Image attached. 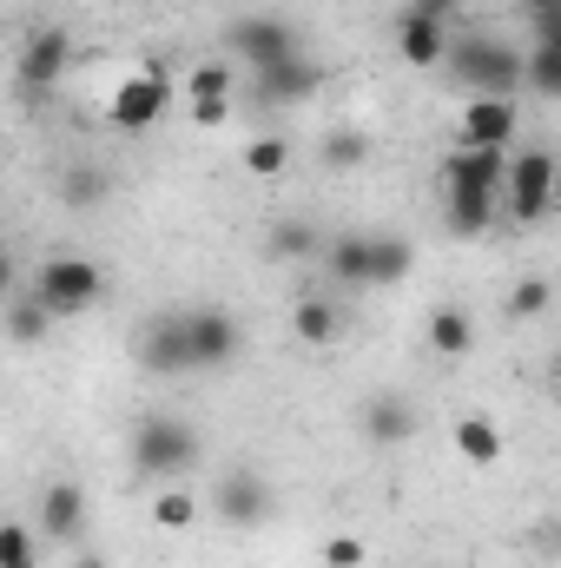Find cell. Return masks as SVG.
I'll use <instances>...</instances> for the list:
<instances>
[{"instance_id": "6da1fadb", "label": "cell", "mask_w": 561, "mask_h": 568, "mask_svg": "<svg viewBox=\"0 0 561 568\" xmlns=\"http://www.w3.org/2000/svg\"><path fill=\"white\" fill-rule=\"evenodd\" d=\"M33 297H40L53 317L93 311V304L106 297V272H100L93 258H80V252H53V258L40 265V278H33Z\"/></svg>"}, {"instance_id": "7a4b0ae2", "label": "cell", "mask_w": 561, "mask_h": 568, "mask_svg": "<svg viewBox=\"0 0 561 568\" xmlns=\"http://www.w3.org/2000/svg\"><path fill=\"white\" fill-rule=\"evenodd\" d=\"M456 73L476 87V93H522V73H529V53H516L509 40H496V33H476V40H462L456 53Z\"/></svg>"}, {"instance_id": "3957f363", "label": "cell", "mask_w": 561, "mask_h": 568, "mask_svg": "<svg viewBox=\"0 0 561 568\" xmlns=\"http://www.w3.org/2000/svg\"><path fill=\"white\" fill-rule=\"evenodd\" d=\"M555 192H561V165H555V152H549V145H529V152H516V159H509V185H502L509 219H522V225L549 219Z\"/></svg>"}, {"instance_id": "277c9868", "label": "cell", "mask_w": 561, "mask_h": 568, "mask_svg": "<svg viewBox=\"0 0 561 568\" xmlns=\"http://www.w3.org/2000/svg\"><path fill=\"white\" fill-rule=\"evenodd\" d=\"M165 106H172V80H165L159 67H133V73H120V87L106 93V126L145 133V126L165 120Z\"/></svg>"}, {"instance_id": "5b68a950", "label": "cell", "mask_w": 561, "mask_h": 568, "mask_svg": "<svg viewBox=\"0 0 561 568\" xmlns=\"http://www.w3.org/2000/svg\"><path fill=\"white\" fill-rule=\"evenodd\" d=\"M397 53H404V67H442L449 60V0H417L404 20H397Z\"/></svg>"}, {"instance_id": "8992f818", "label": "cell", "mask_w": 561, "mask_h": 568, "mask_svg": "<svg viewBox=\"0 0 561 568\" xmlns=\"http://www.w3.org/2000/svg\"><path fill=\"white\" fill-rule=\"evenodd\" d=\"M198 456V436L178 424V417H145L140 429H133V463H140L145 476H178L185 463Z\"/></svg>"}, {"instance_id": "52a82bcc", "label": "cell", "mask_w": 561, "mask_h": 568, "mask_svg": "<svg viewBox=\"0 0 561 568\" xmlns=\"http://www.w3.org/2000/svg\"><path fill=\"white\" fill-rule=\"evenodd\" d=\"M212 516L232 523V529H258V523L272 516V483H265L258 469H225V476L212 483Z\"/></svg>"}, {"instance_id": "ba28073f", "label": "cell", "mask_w": 561, "mask_h": 568, "mask_svg": "<svg viewBox=\"0 0 561 568\" xmlns=\"http://www.w3.org/2000/svg\"><path fill=\"white\" fill-rule=\"evenodd\" d=\"M232 47H238V60H245L252 73H272V67H284V60H297V33L284 27L278 13L238 20V27H232Z\"/></svg>"}, {"instance_id": "9c48e42d", "label": "cell", "mask_w": 561, "mask_h": 568, "mask_svg": "<svg viewBox=\"0 0 561 568\" xmlns=\"http://www.w3.org/2000/svg\"><path fill=\"white\" fill-rule=\"evenodd\" d=\"M516 140V100L509 93H476L462 106V126H456V145H482V152H509Z\"/></svg>"}, {"instance_id": "30bf717a", "label": "cell", "mask_w": 561, "mask_h": 568, "mask_svg": "<svg viewBox=\"0 0 561 568\" xmlns=\"http://www.w3.org/2000/svg\"><path fill=\"white\" fill-rule=\"evenodd\" d=\"M185 344H192V364L198 371H218L238 357V317L205 304V311H185Z\"/></svg>"}, {"instance_id": "8fae6325", "label": "cell", "mask_w": 561, "mask_h": 568, "mask_svg": "<svg viewBox=\"0 0 561 568\" xmlns=\"http://www.w3.org/2000/svg\"><path fill=\"white\" fill-rule=\"evenodd\" d=\"M73 67V40H67V27H40L27 47H20V87H53L60 73Z\"/></svg>"}, {"instance_id": "7c38bea8", "label": "cell", "mask_w": 561, "mask_h": 568, "mask_svg": "<svg viewBox=\"0 0 561 568\" xmlns=\"http://www.w3.org/2000/svg\"><path fill=\"white\" fill-rule=\"evenodd\" d=\"M140 364H145V371H159V377L198 371V364H192V344H185V317H159V324H145Z\"/></svg>"}, {"instance_id": "4fadbf2b", "label": "cell", "mask_w": 561, "mask_h": 568, "mask_svg": "<svg viewBox=\"0 0 561 568\" xmlns=\"http://www.w3.org/2000/svg\"><path fill=\"white\" fill-rule=\"evenodd\" d=\"M442 185H489V192H502V185H509V152L456 145V152L442 159Z\"/></svg>"}, {"instance_id": "5bb4252c", "label": "cell", "mask_w": 561, "mask_h": 568, "mask_svg": "<svg viewBox=\"0 0 561 568\" xmlns=\"http://www.w3.org/2000/svg\"><path fill=\"white\" fill-rule=\"evenodd\" d=\"M422 344H429L436 357H469V351H476V317H469L462 304H436V311L422 317Z\"/></svg>"}, {"instance_id": "9a60e30c", "label": "cell", "mask_w": 561, "mask_h": 568, "mask_svg": "<svg viewBox=\"0 0 561 568\" xmlns=\"http://www.w3.org/2000/svg\"><path fill=\"white\" fill-rule=\"evenodd\" d=\"M80 529H86V496L73 483H53L40 496V536L47 542H80Z\"/></svg>"}, {"instance_id": "2e32d148", "label": "cell", "mask_w": 561, "mask_h": 568, "mask_svg": "<svg viewBox=\"0 0 561 568\" xmlns=\"http://www.w3.org/2000/svg\"><path fill=\"white\" fill-rule=\"evenodd\" d=\"M496 199H502V192H489V185H442L449 225H456L462 239H482V232L496 225Z\"/></svg>"}, {"instance_id": "e0dca14e", "label": "cell", "mask_w": 561, "mask_h": 568, "mask_svg": "<svg viewBox=\"0 0 561 568\" xmlns=\"http://www.w3.org/2000/svg\"><path fill=\"white\" fill-rule=\"evenodd\" d=\"M324 87V73L297 53V60H284V67H272V73H258V100L265 106H297V100H310Z\"/></svg>"}, {"instance_id": "ac0fdd59", "label": "cell", "mask_w": 561, "mask_h": 568, "mask_svg": "<svg viewBox=\"0 0 561 568\" xmlns=\"http://www.w3.org/2000/svg\"><path fill=\"white\" fill-rule=\"evenodd\" d=\"M449 443H456V456H462V463H476V469L502 463V424H496V417H456Z\"/></svg>"}, {"instance_id": "d6986e66", "label": "cell", "mask_w": 561, "mask_h": 568, "mask_svg": "<svg viewBox=\"0 0 561 568\" xmlns=\"http://www.w3.org/2000/svg\"><path fill=\"white\" fill-rule=\"evenodd\" d=\"M364 436H370V443H384V449L410 443V436H417L410 404H404V397H370V404H364Z\"/></svg>"}, {"instance_id": "ffe728a7", "label": "cell", "mask_w": 561, "mask_h": 568, "mask_svg": "<svg viewBox=\"0 0 561 568\" xmlns=\"http://www.w3.org/2000/svg\"><path fill=\"white\" fill-rule=\"evenodd\" d=\"M324 272L337 284H370V232H344L324 245Z\"/></svg>"}, {"instance_id": "44dd1931", "label": "cell", "mask_w": 561, "mask_h": 568, "mask_svg": "<svg viewBox=\"0 0 561 568\" xmlns=\"http://www.w3.org/2000/svg\"><path fill=\"white\" fill-rule=\"evenodd\" d=\"M410 272H417L410 239H397V232H370V284H404Z\"/></svg>"}, {"instance_id": "7402d4cb", "label": "cell", "mask_w": 561, "mask_h": 568, "mask_svg": "<svg viewBox=\"0 0 561 568\" xmlns=\"http://www.w3.org/2000/svg\"><path fill=\"white\" fill-rule=\"evenodd\" d=\"M337 324H344V317H337V304H330V297H317V291L290 304V331H297L304 344H330V337H337Z\"/></svg>"}, {"instance_id": "603a6c76", "label": "cell", "mask_w": 561, "mask_h": 568, "mask_svg": "<svg viewBox=\"0 0 561 568\" xmlns=\"http://www.w3.org/2000/svg\"><path fill=\"white\" fill-rule=\"evenodd\" d=\"M198 509H205V503H198V496H192L185 483H165V489L152 496V523H159L165 536H185V529L198 523Z\"/></svg>"}, {"instance_id": "cb8c5ba5", "label": "cell", "mask_w": 561, "mask_h": 568, "mask_svg": "<svg viewBox=\"0 0 561 568\" xmlns=\"http://www.w3.org/2000/svg\"><path fill=\"white\" fill-rule=\"evenodd\" d=\"M317 159H324L330 172H350V165H364V159H370V133H364V126H337V133H324V140H317Z\"/></svg>"}, {"instance_id": "d4e9b609", "label": "cell", "mask_w": 561, "mask_h": 568, "mask_svg": "<svg viewBox=\"0 0 561 568\" xmlns=\"http://www.w3.org/2000/svg\"><path fill=\"white\" fill-rule=\"evenodd\" d=\"M522 87H529L536 100H561V47H542V40H536V53H529V73H522Z\"/></svg>"}, {"instance_id": "484cf974", "label": "cell", "mask_w": 561, "mask_h": 568, "mask_svg": "<svg viewBox=\"0 0 561 568\" xmlns=\"http://www.w3.org/2000/svg\"><path fill=\"white\" fill-rule=\"evenodd\" d=\"M185 100H192V106H212V100H232V73H225L218 60H198V67L185 73Z\"/></svg>"}, {"instance_id": "4316f807", "label": "cell", "mask_w": 561, "mask_h": 568, "mask_svg": "<svg viewBox=\"0 0 561 568\" xmlns=\"http://www.w3.org/2000/svg\"><path fill=\"white\" fill-rule=\"evenodd\" d=\"M284 165H290V145H284L278 133H265V140L245 145V172H252V179H284Z\"/></svg>"}, {"instance_id": "83f0119b", "label": "cell", "mask_w": 561, "mask_h": 568, "mask_svg": "<svg viewBox=\"0 0 561 568\" xmlns=\"http://www.w3.org/2000/svg\"><path fill=\"white\" fill-rule=\"evenodd\" d=\"M33 556H40V536L27 523H7L0 529V568H33Z\"/></svg>"}, {"instance_id": "f1b7e54d", "label": "cell", "mask_w": 561, "mask_h": 568, "mask_svg": "<svg viewBox=\"0 0 561 568\" xmlns=\"http://www.w3.org/2000/svg\"><path fill=\"white\" fill-rule=\"evenodd\" d=\"M272 252H278V258H324V239H317L310 225H278V232H272Z\"/></svg>"}, {"instance_id": "f546056e", "label": "cell", "mask_w": 561, "mask_h": 568, "mask_svg": "<svg viewBox=\"0 0 561 568\" xmlns=\"http://www.w3.org/2000/svg\"><path fill=\"white\" fill-rule=\"evenodd\" d=\"M549 304H555L549 278H516V291H509V317H542Z\"/></svg>"}, {"instance_id": "4dcf8cb0", "label": "cell", "mask_w": 561, "mask_h": 568, "mask_svg": "<svg viewBox=\"0 0 561 568\" xmlns=\"http://www.w3.org/2000/svg\"><path fill=\"white\" fill-rule=\"evenodd\" d=\"M47 331H53V311H47L40 297H20V304H13V337H20V344H40Z\"/></svg>"}, {"instance_id": "1f68e13d", "label": "cell", "mask_w": 561, "mask_h": 568, "mask_svg": "<svg viewBox=\"0 0 561 568\" xmlns=\"http://www.w3.org/2000/svg\"><path fill=\"white\" fill-rule=\"evenodd\" d=\"M317 562H324V568H364V562H370V549H364L357 536H324Z\"/></svg>"}, {"instance_id": "d6a6232c", "label": "cell", "mask_w": 561, "mask_h": 568, "mask_svg": "<svg viewBox=\"0 0 561 568\" xmlns=\"http://www.w3.org/2000/svg\"><path fill=\"white\" fill-rule=\"evenodd\" d=\"M232 120V100H212V106H192V126H225Z\"/></svg>"}, {"instance_id": "836d02e7", "label": "cell", "mask_w": 561, "mask_h": 568, "mask_svg": "<svg viewBox=\"0 0 561 568\" xmlns=\"http://www.w3.org/2000/svg\"><path fill=\"white\" fill-rule=\"evenodd\" d=\"M67 568H113V562H106V556H73Z\"/></svg>"}, {"instance_id": "e575fe53", "label": "cell", "mask_w": 561, "mask_h": 568, "mask_svg": "<svg viewBox=\"0 0 561 568\" xmlns=\"http://www.w3.org/2000/svg\"><path fill=\"white\" fill-rule=\"evenodd\" d=\"M555 384H561V351H555Z\"/></svg>"}]
</instances>
